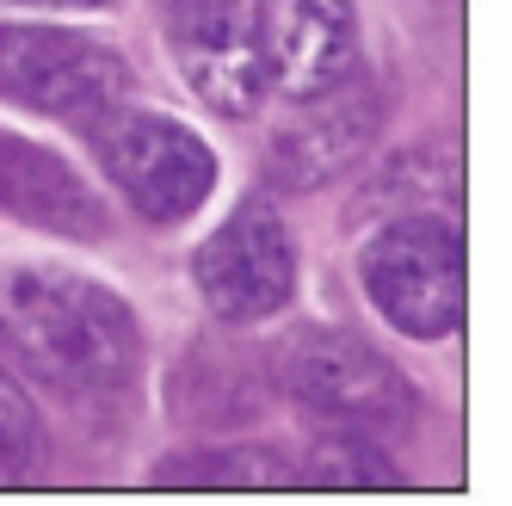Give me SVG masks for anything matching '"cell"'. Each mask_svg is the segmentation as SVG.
I'll list each match as a JSON object with an SVG mask.
<instances>
[{
  "mask_svg": "<svg viewBox=\"0 0 512 506\" xmlns=\"http://www.w3.org/2000/svg\"><path fill=\"white\" fill-rule=\"evenodd\" d=\"M358 68V13L352 0H272L266 19V75L290 99L327 93Z\"/></svg>",
  "mask_w": 512,
  "mask_h": 506,
  "instance_id": "obj_9",
  "label": "cell"
},
{
  "mask_svg": "<svg viewBox=\"0 0 512 506\" xmlns=\"http://www.w3.org/2000/svg\"><path fill=\"white\" fill-rule=\"evenodd\" d=\"M38 457H44V420L25 402V389L0 371V482L31 476Z\"/></svg>",
  "mask_w": 512,
  "mask_h": 506,
  "instance_id": "obj_13",
  "label": "cell"
},
{
  "mask_svg": "<svg viewBox=\"0 0 512 506\" xmlns=\"http://www.w3.org/2000/svg\"><path fill=\"white\" fill-rule=\"evenodd\" d=\"M192 278L216 321H266L297 291V247H290L272 204H241L198 247Z\"/></svg>",
  "mask_w": 512,
  "mask_h": 506,
  "instance_id": "obj_7",
  "label": "cell"
},
{
  "mask_svg": "<svg viewBox=\"0 0 512 506\" xmlns=\"http://www.w3.org/2000/svg\"><path fill=\"white\" fill-rule=\"evenodd\" d=\"M25 7H105V0H25Z\"/></svg>",
  "mask_w": 512,
  "mask_h": 506,
  "instance_id": "obj_14",
  "label": "cell"
},
{
  "mask_svg": "<svg viewBox=\"0 0 512 506\" xmlns=\"http://www.w3.org/2000/svg\"><path fill=\"white\" fill-rule=\"evenodd\" d=\"M278 383L309 414L340 420L346 432L408 426V414H414V389L401 383V371L371 340L340 334V328H303L278 352Z\"/></svg>",
  "mask_w": 512,
  "mask_h": 506,
  "instance_id": "obj_4",
  "label": "cell"
},
{
  "mask_svg": "<svg viewBox=\"0 0 512 506\" xmlns=\"http://www.w3.org/2000/svg\"><path fill=\"white\" fill-rule=\"evenodd\" d=\"M0 210L19 216L25 229L68 235V241L105 235V210L87 179L62 155H50L44 142L13 136V130H0Z\"/></svg>",
  "mask_w": 512,
  "mask_h": 506,
  "instance_id": "obj_10",
  "label": "cell"
},
{
  "mask_svg": "<svg viewBox=\"0 0 512 506\" xmlns=\"http://www.w3.org/2000/svg\"><path fill=\"white\" fill-rule=\"evenodd\" d=\"M0 346L62 395H105L136 371V315L93 278L0 266Z\"/></svg>",
  "mask_w": 512,
  "mask_h": 506,
  "instance_id": "obj_1",
  "label": "cell"
},
{
  "mask_svg": "<svg viewBox=\"0 0 512 506\" xmlns=\"http://www.w3.org/2000/svg\"><path fill=\"white\" fill-rule=\"evenodd\" d=\"M167 44L186 87L216 112H253L266 93V19L260 0H161Z\"/></svg>",
  "mask_w": 512,
  "mask_h": 506,
  "instance_id": "obj_6",
  "label": "cell"
},
{
  "mask_svg": "<svg viewBox=\"0 0 512 506\" xmlns=\"http://www.w3.org/2000/svg\"><path fill=\"white\" fill-rule=\"evenodd\" d=\"M309 476L327 488H389L395 482V463L364 439V432H340L309 457Z\"/></svg>",
  "mask_w": 512,
  "mask_h": 506,
  "instance_id": "obj_12",
  "label": "cell"
},
{
  "mask_svg": "<svg viewBox=\"0 0 512 506\" xmlns=\"http://www.w3.org/2000/svg\"><path fill=\"white\" fill-rule=\"evenodd\" d=\"M377 130H383V93L352 68L346 81H334L327 93H309L303 112H290L272 130L266 161L284 186H327V179H340L346 167L364 161Z\"/></svg>",
  "mask_w": 512,
  "mask_h": 506,
  "instance_id": "obj_8",
  "label": "cell"
},
{
  "mask_svg": "<svg viewBox=\"0 0 512 506\" xmlns=\"http://www.w3.org/2000/svg\"><path fill=\"white\" fill-rule=\"evenodd\" d=\"M99 167L112 186L149 216V223H186L216 186V155L204 136H192L179 118L161 112H105L99 118Z\"/></svg>",
  "mask_w": 512,
  "mask_h": 506,
  "instance_id": "obj_5",
  "label": "cell"
},
{
  "mask_svg": "<svg viewBox=\"0 0 512 506\" xmlns=\"http://www.w3.org/2000/svg\"><path fill=\"white\" fill-rule=\"evenodd\" d=\"M161 482H204V488H278L290 482V469L272 451H198L173 457L161 469Z\"/></svg>",
  "mask_w": 512,
  "mask_h": 506,
  "instance_id": "obj_11",
  "label": "cell"
},
{
  "mask_svg": "<svg viewBox=\"0 0 512 506\" xmlns=\"http://www.w3.org/2000/svg\"><path fill=\"white\" fill-rule=\"evenodd\" d=\"M358 278L371 303L414 340H438L463 321V235L438 216H389L364 241Z\"/></svg>",
  "mask_w": 512,
  "mask_h": 506,
  "instance_id": "obj_2",
  "label": "cell"
},
{
  "mask_svg": "<svg viewBox=\"0 0 512 506\" xmlns=\"http://www.w3.org/2000/svg\"><path fill=\"white\" fill-rule=\"evenodd\" d=\"M130 87L118 50L62 25H0V99L50 118L99 124Z\"/></svg>",
  "mask_w": 512,
  "mask_h": 506,
  "instance_id": "obj_3",
  "label": "cell"
}]
</instances>
